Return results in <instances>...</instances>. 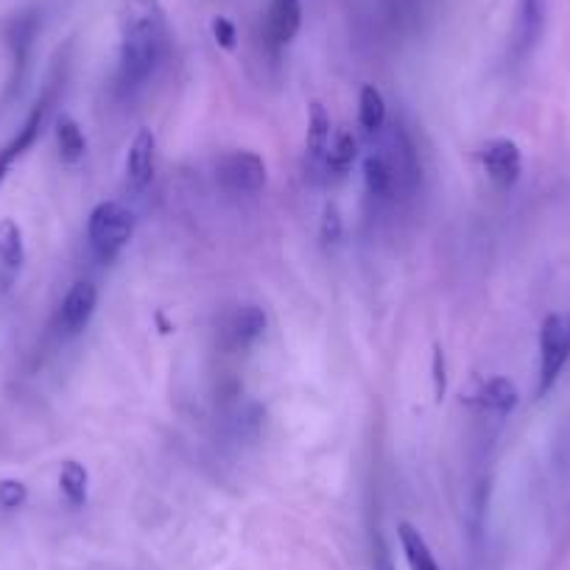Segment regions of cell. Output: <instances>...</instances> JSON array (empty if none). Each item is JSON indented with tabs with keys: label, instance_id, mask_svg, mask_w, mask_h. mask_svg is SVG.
I'll return each mask as SVG.
<instances>
[{
	"label": "cell",
	"instance_id": "1",
	"mask_svg": "<svg viewBox=\"0 0 570 570\" xmlns=\"http://www.w3.org/2000/svg\"><path fill=\"white\" fill-rule=\"evenodd\" d=\"M118 87L137 90L154 76L168 51V20L159 0H121Z\"/></svg>",
	"mask_w": 570,
	"mask_h": 570
},
{
	"label": "cell",
	"instance_id": "2",
	"mask_svg": "<svg viewBox=\"0 0 570 570\" xmlns=\"http://www.w3.org/2000/svg\"><path fill=\"white\" fill-rule=\"evenodd\" d=\"M62 82H65V60L60 56L56 65H53V73L48 76L45 90H42V95L37 99V104L31 106V112L25 115L23 126L18 129V135H14L7 146H0V185L7 183L12 165L18 163V159L23 157V154L29 152L37 141H40L42 126H45V121H48V112L53 110V104H56V95L62 93Z\"/></svg>",
	"mask_w": 570,
	"mask_h": 570
},
{
	"label": "cell",
	"instance_id": "3",
	"mask_svg": "<svg viewBox=\"0 0 570 570\" xmlns=\"http://www.w3.org/2000/svg\"><path fill=\"white\" fill-rule=\"evenodd\" d=\"M135 232V216L121 201H101L87 218V241L101 263H112Z\"/></svg>",
	"mask_w": 570,
	"mask_h": 570
},
{
	"label": "cell",
	"instance_id": "4",
	"mask_svg": "<svg viewBox=\"0 0 570 570\" xmlns=\"http://www.w3.org/2000/svg\"><path fill=\"white\" fill-rule=\"evenodd\" d=\"M37 34H40V12L37 9H23V12L12 14L3 25V42H7L9 62H12V71H9V84L3 99H14L18 90L23 87L25 73L31 65V53H34Z\"/></svg>",
	"mask_w": 570,
	"mask_h": 570
},
{
	"label": "cell",
	"instance_id": "5",
	"mask_svg": "<svg viewBox=\"0 0 570 570\" xmlns=\"http://www.w3.org/2000/svg\"><path fill=\"white\" fill-rule=\"evenodd\" d=\"M377 154L386 159L388 170L394 177V188H397V196H412L417 190L419 179H423V168H419V157L414 152L412 137L403 132V126H383L377 132Z\"/></svg>",
	"mask_w": 570,
	"mask_h": 570
},
{
	"label": "cell",
	"instance_id": "6",
	"mask_svg": "<svg viewBox=\"0 0 570 570\" xmlns=\"http://www.w3.org/2000/svg\"><path fill=\"white\" fill-rule=\"evenodd\" d=\"M570 361V313H551L540 328V375L537 397H546Z\"/></svg>",
	"mask_w": 570,
	"mask_h": 570
},
{
	"label": "cell",
	"instance_id": "7",
	"mask_svg": "<svg viewBox=\"0 0 570 570\" xmlns=\"http://www.w3.org/2000/svg\"><path fill=\"white\" fill-rule=\"evenodd\" d=\"M266 163L260 154L236 148V152L224 154L216 165V183L224 194L230 196H255L266 188Z\"/></svg>",
	"mask_w": 570,
	"mask_h": 570
},
{
	"label": "cell",
	"instance_id": "8",
	"mask_svg": "<svg viewBox=\"0 0 570 570\" xmlns=\"http://www.w3.org/2000/svg\"><path fill=\"white\" fill-rule=\"evenodd\" d=\"M481 157L484 170H487L489 183L498 190H511L518 185L520 174H524V154H520V146L509 137H493L481 146L478 152Z\"/></svg>",
	"mask_w": 570,
	"mask_h": 570
},
{
	"label": "cell",
	"instance_id": "9",
	"mask_svg": "<svg viewBox=\"0 0 570 570\" xmlns=\"http://www.w3.org/2000/svg\"><path fill=\"white\" fill-rule=\"evenodd\" d=\"M221 344L227 350H247L266 333V311L260 305H236L221 319Z\"/></svg>",
	"mask_w": 570,
	"mask_h": 570
},
{
	"label": "cell",
	"instance_id": "10",
	"mask_svg": "<svg viewBox=\"0 0 570 570\" xmlns=\"http://www.w3.org/2000/svg\"><path fill=\"white\" fill-rule=\"evenodd\" d=\"M95 305H99V289H95L93 282H73L71 291L62 300L60 313H56V330H60V335L73 339V335L82 333L90 324V319H93Z\"/></svg>",
	"mask_w": 570,
	"mask_h": 570
},
{
	"label": "cell",
	"instance_id": "11",
	"mask_svg": "<svg viewBox=\"0 0 570 570\" xmlns=\"http://www.w3.org/2000/svg\"><path fill=\"white\" fill-rule=\"evenodd\" d=\"M462 401L467 406L478 408L481 414H495V417H506L518 406V386L509 377H487V381L473 383L470 392L462 394Z\"/></svg>",
	"mask_w": 570,
	"mask_h": 570
},
{
	"label": "cell",
	"instance_id": "12",
	"mask_svg": "<svg viewBox=\"0 0 570 570\" xmlns=\"http://www.w3.org/2000/svg\"><path fill=\"white\" fill-rule=\"evenodd\" d=\"M302 29V3L300 0H269V9H266V45L271 51H280L289 42H294V37Z\"/></svg>",
	"mask_w": 570,
	"mask_h": 570
},
{
	"label": "cell",
	"instance_id": "13",
	"mask_svg": "<svg viewBox=\"0 0 570 570\" xmlns=\"http://www.w3.org/2000/svg\"><path fill=\"white\" fill-rule=\"evenodd\" d=\"M551 0H518V20H515V37H511V53L515 60H524L535 51L542 37Z\"/></svg>",
	"mask_w": 570,
	"mask_h": 570
},
{
	"label": "cell",
	"instance_id": "14",
	"mask_svg": "<svg viewBox=\"0 0 570 570\" xmlns=\"http://www.w3.org/2000/svg\"><path fill=\"white\" fill-rule=\"evenodd\" d=\"M25 263L23 230L14 218H0V294H7L18 282Z\"/></svg>",
	"mask_w": 570,
	"mask_h": 570
},
{
	"label": "cell",
	"instance_id": "15",
	"mask_svg": "<svg viewBox=\"0 0 570 570\" xmlns=\"http://www.w3.org/2000/svg\"><path fill=\"white\" fill-rule=\"evenodd\" d=\"M330 137H333V121H330L324 104L313 101L305 137V168L313 179L324 177V154H328Z\"/></svg>",
	"mask_w": 570,
	"mask_h": 570
},
{
	"label": "cell",
	"instance_id": "16",
	"mask_svg": "<svg viewBox=\"0 0 570 570\" xmlns=\"http://www.w3.org/2000/svg\"><path fill=\"white\" fill-rule=\"evenodd\" d=\"M154 152H157V141H154L152 129H141L132 141L129 154H126V188L132 194H143L154 179Z\"/></svg>",
	"mask_w": 570,
	"mask_h": 570
},
{
	"label": "cell",
	"instance_id": "17",
	"mask_svg": "<svg viewBox=\"0 0 570 570\" xmlns=\"http://www.w3.org/2000/svg\"><path fill=\"white\" fill-rule=\"evenodd\" d=\"M359 159V141L350 129H333V137H330L328 154H324V179L328 177H344L353 163Z\"/></svg>",
	"mask_w": 570,
	"mask_h": 570
},
{
	"label": "cell",
	"instance_id": "18",
	"mask_svg": "<svg viewBox=\"0 0 570 570\" xmlns=\"http://www.w3.org/2000/svg\"><path fill=\"white\" fill-rule=\"evenodd\" d=\"M364 183H366V194L377 201H388L397 199V188H394V177L388 170L386 159L381 157L377 152H372L370 157L364 159Z\"/></svg>",
	"mask_w": 570,
	"mask_h": 570
},
{
	"label": "cell",
	"instance_id": "19",
	"mask_svg": "<svg viewBox=\"0 0 570 570\" xmlns=\"http://www.w3.org/2000/svg\"><path fill=\"white\" fill-rule=\"evenodd\" d=\"M397 535H401V546L403 553H406L408 570H442L439 564H436L434 553H431L428 542L423 540V535H419L412 524L397 526Z\"/></svg>",
	"mask_w": 570,
	"mask_h": 570
},
{
	"label": "cell",
	"instance_id": "20",
	"mask_svg": "<svg viewBox=\"0 0 570 570\" xmlns=\"http://www.w3.org/2000/svg\"><path fill=\"white\" fill-rule=\"evenodd\" d=\"M359 121L370 135H377L386 126V101H383V93L375 84H364L361 87Z\"/></svg>",
	"mask_w": 570,
	"mask_h": 570
},
{
	"label": "cell",
	"instance_id": "21",
	"mask_svg": "<svg viewBox=\"0 0 570 570\" xmlns=\"http://www.w3.org/2000/svg\"><path fill=\"white\" fill-rule=\"evenodd\" d=\"M56 146H60L62 163L73 165L84 157L87 152V141H84L82 129H79L76 121L71 115H60L56 118Z\"/></svg>",
	"mask_w": 570,
	"mask_h": 570
},
{
	"label": "cell",
	"instance_id": "22",
	"mask_svg": "<svg viewBox=\"0 0 570 570\" xmlns=\"http://www.w3.org/2000/svg\"><path fill=\"white\" fill-rule=\"evenodd\" d=\"M87 487H90V476L87 467L79 465V462H65L60 470V489L65 495V500L71 506H84L87 504Z\"/></svg>",
	"mask_w": 570,
	"mask_h": 570
},
{
	"label": "cell",
	"instance_id": "23",
	"mask_svg": "<svg viewBox=\"0 0 570 570\" xmlns=\"http://www.w3.org/2000/svg\"><path fill=\"white\" fill-rule=\"evenodd\" d=\"M29 498V489L18 478H3L0 481V509H20Z\"/></svg>",
	"mask_w": 570,
	"mask_h": 570
},
{
	"label": "cell",
	"instance_id": "24",
	"mask_svg": "<svg viewBox=\"0 0 570 570\" xmlns=\"http://www.w3.org/2000/svg\"><path fill=\"white\" fill-rule=\"evenodd\" d=\"M431 372H434V397L436 403L445 401V392H447V370H445V353H442V348L436 344L434 348V361H431Z\"/></svg>",
	"mask_w": 570,
	"mask_h": 570
},
{
	"label": "cell",
	"instance_id": "25",
	"mask_svg": "<svg viewBox=\"0 0 570 570\" xmlns=\"http://www.w3.org/2000/svg\"><path fill=\"white\" fill-rule=\"evenodd\" d=\"M213 37H216V42L224 48V51H232L238 40V31L227 18H216L213 20Z\"/></svg>",
	"mask_w": 570,
	"mask_h": 570
},
{
	"label": "cell",
	"instance_id": "26",
	"mask_svg": "<svg viewBox=\"0 0 570 570\" xmlns=\"http://www.w3.org/2000/svg\"><path fill=\"white\" fill-rule=\"evenodd\" d=\"M322 238L324 241H339L341 238V218H339V210L335 207H330L328 213H324V221H322Z\"/></svg>",
	"mask_w": 570,
	"mask_h": 570
},
{
	"label": "cell",
	"instance_id": "27",
	"mask_svg": "<svg viewBox=\"0 0 570 570\" xmlns=\"http://www.w3.org/2000/svg\"><path fill=\"white\" fill-rule=\"evenodd\" d=\"M386 570H392V568H386Z\"/></svg>",
	"mask_w": 570,
	"mask_h": 570
}]
</instances>
